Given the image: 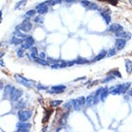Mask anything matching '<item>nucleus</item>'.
I'll use <instances>...</instances> for the list:
<instances>
[{"label":"nucleus","mask_w":132,"mask_h":132,"mask_svg":"<svg viewBox=\"0 0 132 132\" xmlns=\"http://www.w3.org/2000/svg\"><path fill=\"white\" fill-rule=\"evenodd\" d=\"M132 85L131 82H125L121 84H118L116 86L112 87L110 88H109V93L112 95H121V94H124L130 88Z\"/></svg>","instance_id":"obj_1"},{"label":"nucleus","mask_w":132,"mask_h":132,"mask_svg":"<svg viewBox=\"0 0 132 132\" xmlns=\"http://www.w3.org/2000/svg\"><path fill=\"white\" fill-rule=\"evenodd\" d=\"M15 79L18 82L19 84L26 87L27 88H32L35 86V82L31 80V79H28L23 77L22 75H19V74H15L14 75Z\"/></svg>","instance_id":"obj_2"},{"label":"nucleus","mask_w":132,"mask_h":132,"mask_svg":"<svg viewBox=\"0 0 132 132\" xmlns=\"http://www.w3.org/2000/svg\"><path fill=\"white\" fill-rule=\"evenodd\" d=\"M33 114L31 110H19L18 111V118L21 122H26L28 120Z\"/></svg>","instance_id":"obj_3"},{"label":"nucleus","mask_w":132,"mask_h":132,"mask_svg":"<svg viewBox=\"0 0 132 132\" xmlns=\"http://www.w3.org/2000/svg\"><path fill=\"white\" fill-rule=\"evenodd\" d=\"M31 28H32V24L27 19L23 21L19 25H18L17 26V30L25 33L29 32L31 30Z\"/></svg>","instance_id":"obj_4"},{"label":"nucleus","mask_w":132,"mask_h":132,"mask_svg":"<svg viewBox=\"0 0 132 132\" xmlns=\"http://www.w3.org/2000/svg\"><path fill=\"white\" fill-rule=\"evenodd\" d=\"M23 95V91L22 89H19V88H15L13 89V91L11 92L10 96V100L12 102H15L18 100H19L20 97H22V96Z\"/></svg>","instance_id":"obj_5"},{"label":"nucleus","mask_w":132,"mask_h":132,"mask_svg":"<svg viewBox=\"0 0 132 132\" xmlns=\"http://www.w3.org/2000/svg\"><path fill=\"white\" fill-rule=\"evenodd\" d=\"M35 43V40L32 36H27L24 39V42L22 44V47L25 49H28L32 48L33 45Z\"/></svg>","instance_id":"obj_6"},{"label":"nucleus","mask_w":132,"mask_h":132,"mask_svg":"<svg viewBox=\"0 0 132 132\" xmlns=\"http://www.w3.org/2000/svg\"><path fill=\"white\" fill-rule=\"evenodd\" d=\"M110 13H111L110 10L107 8H105V9L100 10V15L105 19L106 24H109L110 22H111V17Z\"/></svg>","instance_id":"obj_7"},{"label":"nucleus","mask_w":132,"mask_h":132,"mask_svg":"<svg viewBox=\"0 0 132 132\" xmlns=\"http://www.w3.org/2000/svg\"><path fill=\"white\" fill-rule=\"evenodd\" d=\"M66 88V87L62 84H60V85H56V86H53L51 88V91H49L51 93H63Z\"/></svg>","instance_id":"obj_8"},{"label":"nucleus","mask_w":132,"mask_h":132,"mask_svg":"<svg viewBox=\"0 0 132 132\" xmlns=\"http://www.w3.org/2000/svg\"><path fill=\"white\" fill-rule=\"evenodd\" d=\"M36 10L38 13L41 14V15H44L46 13H48V6L44 3H41L40 4H38L36 6Z\"/></svg>","instance_id":"obj_9"},{"label":"nucleus","mask_w":132,"mask_h":132,"mask_svg":"<svg viewBox=\"0 0 132 132\" xmlns=\"http://www.w3.org/2000/svg\"><path fill=\"white\" fill-rule=\"evenodd\" d=\"M126 44H127V40H126L121 39V38H118L115 42V46L116 49L120 51L124 48V46H126Z\"/></svg>","instance_id":"obj_10"},{"label":"nucleus","mask_w":132,"mask_h":132,"mask_svg":"<svg viewBox=\"0 0 132 132\" xmlns=\"http://www.w3.org/2000/svg\"><path fill=\"white\" fill-rule=\"evenodd\" d=\"M115 36L117 37H119V38H121V39H124V40H130L131 37H132V33H129V32H127V31H122L120 32H118L117 33H115Z\"/></svg>","instance_id":"obj_11"},{"label":"nucleus","mask_w":132,"mask_h":132,"mask_svg":"<svg viewBox=\"0 0 132 132\" xmlns=\"http://www.w3.org/2000/svg\"><path fill=\"white\" fill-rule=\"evenodd\" d=\"M109 31L112 32V33H117L118 32H120L122 31H123V27L120 24H117V23H115L111 24L109 28Z\"/></svg>","instance_id":"obj_12"},{"label":"nucleus","mask_w":132,"mask_h":132,"mask_svg":"<svg viewBox=\"0 0 132 132\" xmlns=\"http://www.w3.org/2000/svg\"><path fill=\"white\" fill-rule=\"evenodd\" d=\"M109 88H107V87L102 88V92H101V93H100V100L102 102H105L106 98L107 96H109Z\"/></svg>","instance_id":"obj_13"},{"label":"nucleus","mask_w":132,"mask_h":132,"mask_svg":"<svg viewBox=\"0 0 132 132\" xmlns=\"http://www.w3.org/2000/svg\"><path fill=\"white\" fill-rule=\"evenodd\" d=\"M18 129H30L31 127V124L26 122H19L16 124Z\"/></svg>","instance_id":"obj_14"},{"label":"nucleus","mask_w":132,"mask_h":132,"mask_svg":"<svg viewBox=\"0 0 132 132\" xmlns=\"http://www.w3.org/2000/svg\"><path fill=\"white\" fill-rule=\"evenodd\" d=\"M125 69L127 73H132V61L127 59L125 60Z\"/></svg>","instance_id":"obj_15"},{"label":"nucleus","mask_w":132,"mask_h":132,"mask_svg":"<svg viewBox=\"0 0 132 132\" xmlns=\"http://www.w3.org/2000/svg\"><path fill=\"white\" fill-rule=\"evenodd\" d=\"M27 2H28V0H20L19 1H18V3L15 4V9H18V10L23 9L26 6Z\"/></svg>","instance_id":"obj_16"},{"label":"nucleus","mask_w":132,"mask_h":132,"mask_svg":"<svg viewBox=\"0 0 132 132\" xmlns=\"http://www.w3.org/2000/svg\"><path fill=\"white\" fill-rule=\"evenodd\" d=\"M44 3L48 6H53L57 4H60L62 3V0H47L44 1Z\"/></svg>","instance_id":"obj_17"},{"label":"nucleus","mask_w":132,"mask_h":132,"mask_svg":"<svg viewBox=\"0 0 132 132\" xmlns=\"http://www.w3.org/2000/svg\"><path fill=\"white\" fill-rule=\"evenodd\" d=\"M15 88L14 87H13L12 85H10V84H7V85H6L5 86V87H4V96H8V95H10V93H11V92L13 91V89Z\"/></svg>","instance_id":"obj_18"},{"label":"nucleus","mask_w":132,"mask_h":132,"mask_svg":"<svg viewBox=\"0 0 132 132\" xmlns=\"http://www.w3.org/2000/svg\"><path fill=\"white\" fill-rule=\"evenodd\" d=\"M106 54H107V52L105 50H102L99 54L97 55V56L95 57L94 59V61H100L101 60H102L105 56H106Z\"/></svg>","instance_id":"obj_19"},{"label":"nucleus","mask_w":132,"mask_h":132,"mask_svg":"<svg viewBox=\"0 0 132 132\" xmlns=\"http://www.w3.org/2000/svg\"><path fill=\"white\" fill-rule=\"evenodd\" d=\"M31 57L33 60H37V57H38V52H37V49L35 47H32L31 48Z\"/></svg>","instance_id":"obj_20"},{"label":"nucleus","mask_w":132,"mask_h":132,"mask_svg":"<svg viewBox=\"0 0 132 132\" xmlns=\"http://www.w3.org/2000/svg\"><path fill=\"white\" fill-rule=\"evenodd\" d=\"M24 40L23 39H20V38H18L17 37L14 36L12 39H11V44H14V45H18V44H22L24 42Z\"/></svg>","instance_id":"obj_21"},{"label":"nucleus","mask_w":132,"mask_h":132,"mask_svg":"<svg viewBox=\"0 0 132 132\" xmlns=\"http://www.w3.org/2000/svg\"><path fill=\"white\" fill-rule=\"evenodd\" d=\"M71 103H72L73 106L74 107L75 110H76V111H79V109H80V108H81L82 106L80 105V104L79 103L78 99H76V100H73L71 101Z\"/></svg>","instance_id":"obj_22"},{"label":"nucleus","mask_w":132,"mask_h":132,"mask_svg":"<svg viewBox=\"0 0 132 132\" xmlns=\"http://www.w3.org/2000/svg\"><path fill=\"white\" fill-rule=\"evenodd\" d=\"M14 35L15 37H17L18 38H20V39H25L26 37L27 36L26 34H24V33H22V31H18L17 30L15 33H14Z\"/></svg>","instance_id":"obj_23"},{"label":"nucleus","mask_w":132,"mask_h":132,"mask_svg":"<svg viewBox=\"0 0 132 132\" xmlns=\"http://www.w3.org/2000/svg\"><path fill=\"white\" fill-rule=\"evenodd\" d=\"M87 62H88V60L86 58H84L82 57H79L76 60H75V63L77 64H84Z\"/></svg>","instance_id":"obj_24"},{"label":"nucleus","mask_w":132,"mask_h":132,"mask_svg":"<svg viewBox=\"0 0 132 132\" xmlns=\"http://www.w3.org/2000/svg\"><path fill=\"white\" fill-rule=\"evenodd\" d=\"M93 104V96L91 95H89L86 98V105L88 106H90Z\"/></svg>","instance_id":"obj_25"},{"label":"nucleus","mask_w":132,"mask_h":132,"mask_svg":"<svg viewBox=\"0 0 132 132\" xmlns=\"http://www.w3.org/2000/svg\"><path fill=\"white\" fill-rule=\"evenodd\" d=\"M62 102H63V101L60 100H52L50 102V105L53 107H56L57 106L60 105Z\"/></svg>","instance_id":"obj_26"},{"label":"nucleus","mask_w":132,"mask_h":132,"mask_svg":"<svg viewBox=\"0 0 132 132\" xmlns=\"http://www.w3.org/2000/svg\"><path fill=\"white\" fill-rule=\"evenodd\" d=\"M35 62H37L38 64L42 65V66H48L49 64L46 60H45L44 59H41V58H37V60H35Z\"/></svg>","instance_id":"obj_27"},{"label":"nucleus","mask_w":132,"mask_h":132,"mask_svg":"<svg viewBox=\"0 0 132 132\" xmlns=\"http://www.w3.org/2000/svg\"><path fill=\"white\" fill-rule=\"evenodd\" d=\"M35 13H36V10H33H33H29L25 13V16L28 18H31V17L35 15Z\"/></svg>","instance_id":"obj_28"},{"label":"nucleus","mask_w":132,"mask_h":132,"mask_svg":"<svg viewBox=\"0 0 132 132\" xmlns=\"http://www.w3.org/2000/svg\"><path fill=\"white\" fill-rule=\"evenodd\" d=\"M111 73L113 75V76L115 77H118L119 78H122V74L120 73V72L118 70H114L111 71Z\"/></svg>","instance_id":"obj_29"},{"label":"nucleus","mask_w":132,"mask_h":132,"mask_svg":"<svg viewBox=\"0 0 132 132\" xmlns=\"http://www.w3.org/2000/svg\"><path fill=\"white\" fill-rule=\"evenodd\" d=\"M80 3H81V4H82L84 8H86V9H88V7H89V6H90L91 4V2H90L88 0H81V1H80Z\"/></svg>","instance_id":"obj_30"},{"label":"nucleus","mask_w":132,"mask_h":132,"mask_svg":"<svg viewBox=\"0 0 132 132\" xmlns=\"http://www.w3.org/2000/svg\"><path fill=\"white\" fill-rule=\"evenodd\" d=\"M115 55H116V50L115 48H112L109 49V51H108V53L106 54V56L109 57L114 56Z\"/></svg>","instance_id":"obj_31"},{"label":"nucleus","mask_w":132,"mask_h":132,"mask_svg":"<svg viewBox=\"0 0 132 132\" xmlns=\"http://www.w3.org/2000/svg\"><path fill=\"white\" fill-rule=\"evenodd\" d=\"M34 22L35 23H38V24H43L44 22V18L42 16H37L34 19Z\"/></svg>","instance_id":"obj_32"},{"label":"nucleus","mask_w":132,"mask_h":132,"mask_svg":"<svg viewBox=\"0 0 132 132\" xmlns=\"http://www.w3.org/2000/svg\"><path fill=\"white\" fill-rule=\"evenodd\" d=\"M51 113H52V111H51V112L49 113V111H46V112L45 113L44 118H43V123H46V122H47V121L48 120V119H49V118H50V116H51Z\"/></svg>","instance_id":"obj_33"},{"label":"nucleus","mask_w":132,"mask_h":132,"mask_svg":"<svg viewBox=\"0 0 132 132\" xmlns=\"http://www.w3.org/2000/svg\"><path fill=\"white\" fill-rule=\"evenodd\" d=\"M115 78L114 76H113V75L107 76V77H106L102 81V83H107V82H111V80H114Z\"/></svg>","instance_id":"obj_34"},{"label":"nucleus","mask_w":132,"mask_h":132,"mask_svg":"<svg viewBox=\"0 0 132 132\" xmlns=\"http://www.w3.org/2000/svg\"><path fill=\"white\" fill-rule=\"evenodd\" d=\"M78 100L81 106H84L86 104V99L84 96H81L79 98H78Z\"/></svg>","instance_id":"obj_35"},{"label":"nucleus","mask_w":132,"mask_h":132,"mask_svg":"<svg viewBox=\"0 0 132 132\" xmlns=\"http://www.w3.org/2000/svg\"><path fill=\"white\" fill-rule=\"evenodd\" d=\"M98 1H106L109 4H111L113 6H116L118 4V0H98Z\"/></svg>","instance_id":"obj_36"},{"label":"nucleus","mask_w":132,"mask_h":132,"mask_svg":"<svg viewBox=\"0 0 132 132\" xmlns=\"http://www.w3.org/2000/svg\"><path fill=\"white\" fill-rule=\"evenodd\" d=\"M88 10H97L98 9V6H97L96 4H94V3H91V5L89 6V7H88Z\"/></svg>","instance_id":"obj_37"},{"label":"nucleus","mask_w":132,"mask_h":132,"mask_svg":"<svg viewBox=\"0 0 132 132\" xmlns=\"http://www.w3.org/2000/svg\"><path fill=\"white\" fill-rule=\"evenodd\" d=\"M25 106H26V104L23 101H20L19 102H18V105H17V108L22 109V108H24Z\"/></svg>","instance_id":"obj_38"},{"label":"nucleus","mask_w":132,"mask_h":132,"mask_svg":"<svg viewBox=\"0 0 132 132\" xmlns=\"http://www.w3.org/2000/svg\"><path fill=\"white\" fill-rule=\"evenodd\" d=\"M17 55H18V57H23V55H24V51H23L22 48L18 49V51H17Z\"/></svg>","instance_id":"obj_39"},{"label":"nucleus","mask_w":132,"mask_h":132,"mask_svg":"<svg viewBox=\"0 0 132 132\" xmlns=\"http://www.w3.org/2000/svg\"><path fill=\"white\" fill-rule=\"evenodd\" d=\"M75 60H73V61H69V62H67V66H72L75 64Z\"/></svg>","instance_id":"obj_40"},{"label":"nucleus","mask_w":132,"mask_h":132,"mask_svg":"<svg viewBox=\"0 0 132 132\" xmlns=\"http://www.w3.org/2000/svg\"><path fill=\"white\" fill-rule=\"evenodd\" d=\"M15 132H29L28 129H18V130Z\"/></svg>","instance_id":"obj_41"},{"label":"nucleus","mask_w":132,"mask_h":132,"mask_svg":"<svg viewBox=\"0 0 132 132\" xmlns=\"http://www.w3.org/2000/svg\"><path fill=\"white\" fill-rule=\"evenodd\" d=\"M39 56H40V58H41V59H44L46 57V55H45V53L44 52H42V53H40V55H39Z\"/></svg>","instance_id":"obj_42"},{"label":"nucleus","mask_w":132,"mask_h":132,"mask_svg":"<svg viewBox=\"0 0 132 132\" xmlns=\"http://www.w3.org/2000/svg\"><path fill=\"white\" fill-rule=\"evenodd\" d=\"M0 66L2 67H6V63L4 61V60H0Z\"/></svg>","instance_id":"obj_43"},{"label":"nucleus","mask_w":132,"mask_h":132,"mask_svg":"<svg viewBox=\"0 0 132 132\" xmlns=\"http://www.w3.org/2000/svg\"><path fill=\"white\" fill-rule=\"evenodd\" d=\"M37 88L39 89V90H46V89H47V87H40V85H38L37 86Z\"/></svg>","instance_id":"obj_44"},{"label":"nucleus","mask_w":132,"mask_h":132,"mask_svg":"<svg viewBox=\"0 0 132 132\" xmlns=\"http://www.w3.org/2000/svg\"><path fill=\"white\" fill-rule=\"evenodd\" d=\"M4 55H5V53H4V52H1V51H0V59L2 57H4Z\"/></svg>","instance_id":"obj_45"},{"label":"nucleus","mask_w":132,"mask_h":132,"mask_svg":"<svg viewBox=\"0 0 132 132\" xmlns=\"http://www.w3.org/2000/svg\"><path fill=\"white\" fill-rule=\"evenodd\" d=\"M2 21V11L0 10V23Z\"/></svg>","instance_id":"obj_46"},{"label":"nucleus","mask_w":132,"mask_h":132,"mask_svg":"<svg viewBox=\"0 0 132 132\" xmlns=\"http://www.w3.org/2000/svg\"><path fill=\"white\" fill-rule=\"evenodd\" d=\"M3 88H4V84L1 82H0V90H1Z\"/></svg>","instance_id":"obj_47"},{"label":"nucleus","mask_w":132,"mask_h":132,"mask_svg":"<svg viewBox=\"0 0 132 132\" xmlns=\"http://www.w3.org/2000/svg\"><path fill=\"white\" fill-rule=\"evenodd\" d=\"M128 93H129L130 96H132V89H131V90L128 92Z\"/></svg>","instance_id":"obj_48"},{"label":"nucleus","mask_w":132,"mask_h":132,"mask_svg":"<svg viewBox=\"0 0 132 132\" xmlns=\"http://www.w3.org/2000/svg\"><path fill=\"white\" fill-rule=\"evenodd\" d=\"M129 1L130 4H131V5H132V0H129Z\"/></svg>","instance_id":"obj_49"}]
</instances>
